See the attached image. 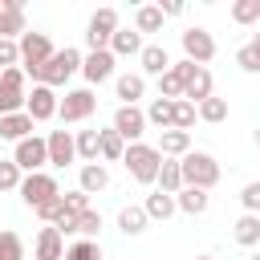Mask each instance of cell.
<instances>
[{"mask_svg":"<svg viewBox=\"0 0 260 260\" xmlns=\"http://www.w3.org/2000/svg\"><path fill=\"white\" fill-rule=\"evenodd\" d=\"M179 171H183V187H199V191L215 187V179H219V162L203 150H187L179 158Z\"/></svg>","mask_w":260,"mask_h":260,"instance_id":"obj_1","label":"cell"},{"mask_svg":"<svg viewBox=\"0 0 260 260\" xmlns=\"http://www.w3.org/2000/svg\"><path fill=\"white\" fill-rule=\"evenodd\" d=\"M122 162H126V171H130L138 183H154V179H158V167H162V154H158L154 146H146V142H130L126 154H122Z\"/></svg>","mask_w":260,"mask_h":260,"instance_id":"obj_2","label":"cell"},{"mask_svg":"<svg viewBox=\"0 0 260 260\" xmlns=\"http://www.w3.org/2000/svg\"><path fill=\"white\" fill-rule=\"evenodd\" d=\"M77 69H81V53H77V49H61V53H53L41 69H32V77H37V85H49V89H53V85H61L69 73H77Z\"/></svg>","mask_w":260,"mask_h":260,"instance_id":"obj_3","label":"cell"},{"mask_svg":"<svg viewBox=\"0 0 260 260\" xmlns=\"http://www.w3.org/2000/svg\"><path fill=\"white\" fill-rule=\"evenodd\" d=\"M20 199H24L32 211H37V207H45V203H53V199H61L57 179H53V175H45V171H37V175L20 179Z\"/></svg>","mask_w":260,"mask_h":260,"instance_id":"obj_4","label":"cell"},{"mask_svg":"<svg viewBox=\"0 0 260 260\" xmlns=\"http://www.w3.org/2000/svg\"><path fill=\"white\" fill-rule=\"evenodd\" d=\"M24 106V69H0V118L20 114Z\"/></svg>","mask_w":260,"mask_h":260,"instance_id":"obj_5","label":"cell"},{"mask_svg":"<svg viewBox=\"0 0 260 260\" xmlns=\"http://www.w3.org/2000/svg\"><path fill=\"white\" fill-rule=\"evenodd\" d=\"M114 32H118V12H114V8H98V12L89 16V28H85V41H89V49L98 53V49H110V41H114Z\"/></svg>","mask_w":260,"mask_h":260,"instance_id":"obj_6","label":"cell"},{"mask_svg":"<svg viewBox=\"0 0 260 260\" xmlns=\"http://www.w3.org/2000/svg\"><path fill=\"white\" fill-rule=\"evenodd\" d=\"M16 49H20V61H24V73H32V69H41L49 57H53V45H49V37L45 32H24L20 41H16Z\"/></svg>","mask_w":260,"mask_h":260,"instance_id":"obj_7","label":"cell"},{"mask_svg":"<svg viewBox=\"0 0 260 260\" xmlns=\"http://www.w3.org/2000/svg\"><path fill=\"white\" fill-rule=\"evenodd\" d=\"M93 106H98L93 89H69V93L57 102V114H61V122H81V118L93 114Z\"/></svg>","mask_w":260,"mask_h":260,"instance_id":"obj_8","label":"cell"},{"mask_svg":"<svg viewBox=\"0 0 260 260\" xmlns=\"http://www.w3.org/2000/svg\"><path fill=\"white\" fill-rule=\"evenodd\" d=\"M12 162L20 167V171H28V175H37L45 162H49V146H45V138H37V134H28L24 142H16V154H12Z\"/></svg>","mask_w":260,"mask_h":260,"instance_id":"obj_9","label":"cell"},{"mask_svg":"<svg viewBox=\"0 0 260 260\" xmlns=\"http://www.w3.org/2000/svg\"><path fill=\"white\" fill-rule=\"evenodd\" d=\"M179 41H183L187 61H195V65H203V61H211V57H215V41H211V32H207V28H199V24H195V28H187Z\"/></svg>","mask_w":260,"mask_h":260,"instance_id":"obj_10","label":"cell"},{"mask_svg":"<svg viewBox=\"0 0 260 260\" xmlns=\"http://www.w3.org/2000/svg\"><path fill=\"white\" fill-rule=\"evenodd\" d=\"M24 114L32 122H49L57 114V93L49 85H32V93H24Z\"/></svg>","mask_w":260,"mask_h":260,"instance_id":"obj_11","label":"cell"},{"mask_svg":"<svg viewBox=\"0 0 260 260\" xmlns=\"http://www.w3.org/2000/svg\"><path fill=\"white\" fill-rule=\"evenodd\" d=\"M114 130L122 134V142H126V138L138 142L142 130H146V114H142L138 106H118V114H114Z\"/></svg>","mask_w":260,"mask_h":260,"instance_id":"obj_12","label":"cell"},{"mask_svg":"<svg viewBox=\"0 0 260 260\" xmlns=\"http://www.w3.org/2000/svg\"><path fill=\"white\" fill-rule=\"evenodd\" d=\"M45 146H49V162H53V167H65V162L77 158V146H73V134H69V130H53V134L45 138Z\"/></svg>","mask_w":260,"mask_h":260,"instance_id":"obj_13","label":"cell"},{"mask_svg":"<svg viewBox=\"0 0 260 260\" xmlns=\"http://www.w3.org/2000/svg\"><path fill=\"white\" fill-rule=\"evenodd\" d=\"M81 73H85V81H106L110 73H114V53L110 49H98V53H89L85 61H81Z\"/></svg>","mask_w":260,"mask_h":260,"instance_id":"obj_14","label":"cell"},{"mask_svg":"<svg viewBox=\"0 0 260 260\" xmlns=\"http://www.w3.org/2000/svg\"><path fill=\"white\" fill-rule=\"evenodd\" d=\"M37 260H65V240L53 223L41 228V236H37Z\"/></svg>","mask_w":260,"mask_h":260,"instance_id":"obj_15","label":"cell"},{"mask_svg":"<svg viewBox=\"0 0 260 260\" xmlns=\"http://www.w3.org/2000/svg\"><path fill=\"white\" fill-rule=\"evenodd\" d=\"M207 98H211V73L199 65V69L187 77V85H183V102L195 106V102H207Z\"/></svg>","mask_w":260,"mask_h":260,"instance_id":"obj_16","label":"cell"},{"mask_svg":"<svg viewBox=\"0 0 260 260\" xmlns=\"http://www.w3.org/2000/svg\"><path fill=\"white\" fill-rule=\"evenodd\" d=\"M24 37L28 28H24V8L16 4V0H8V8L0 12V41H12V37Z\"/></svg>","mask_w":260,"mask_h":260,"instance_id":"obj_17","label":"cell"},{"mask_svg":"<svg viewBox=\"0 0 260 260\" xmlns=\"http://www.w3.org/2000/svg\"><path fill=\"white\" fill-rule=\"evenodd\" d=\"M154 150H158L162 158H171V154H187V150H191V134H187V130H162Z\"/></svg>","mask_w":260,"mask_h":260,"instance_id":"obj_18","label":"cell"},{"mask_svg":"<svg viewBox=\"0 0 260 260\" xmlns=\"http://www.w3.org/2000/svg\"><path fill=\"white\" fill-rule=\"evenodd\" d=\"M28 134H32V118H28V114H8V118H0V138L24 142Z\"/></svg>","mask_w":260,"mask_h":260,"instance_id":"obj_19","label":"cell"},{"mask_svg":"<svg viewBox=\"0 0 260 260\" xmlns=\"http://www.w3.org/2000/svg\"><path fill=\"white\" fill-rule=\"evenodd\" d=\"M154 183H158V191H162V195H179V191H183V171H179V162H175V158H162V167H158V179H154Z\"/></svg>","mask_w":260,"mask_h":260,"instance_id":"obj_20","label":"cell"},{"mask_svg":"<svg viewBox=\"0 0 260 260\" xmlns=\"http://www.w3.org/2000/svg\"><path fill=\"white\" fill-rule=\"evenodd\" d=\"M175 207L187 211V215H203V211H207V191H199V187H183V191L175 195Z\"/></svg>","mask_w":260,"mask_h":260,"instance_id":"obj_21","label":"cell"},{"mask_svg":"<svg viewBox=\"0 0 260 260\" xmlns=\"http://www.w3.org/2000/svg\"><path fill=\"white\" fill-rule=\"evenodd\" d=\"M142 211H146V219H171L179 207H175V195H162V191H154V195H146Z\"/></svg>","mask_w":260,"mask_h":260,"instance_id":"obj_22","label":"cell"},{"mask_svg":"<svg viewBox=\"0 0 260 260\" xmlns=\"http://www.w3.org/2000/svg\"><path fill=\"white\" fill-rule=\"evenodd\" d=\"M138 57H142V69H146V73H154V77H162V73L171 69V57H167V49H162V45H146Z\"/></svg>","mask_w":260,"mask_h":260,"instance_id":"obj_23","label":"cell"},{"mask_svg":"<svg viewBox=\"0 0 260 260\" xmlns=\"http://www.w3.org/2000/svg\"><path fill=\"white\" fill-rule=\"evenodd\" d=\"M106 183H110V171H106L102 162H85V167H81V191H85V195L102 191Z\"/></svg>","mask_w":260,"mask_h":260,"instance_id":"obj_24","label":"cell"},{"mask_svg":"<svg viewBox=\"0 0 260 260\" xmlns=\"http://www.w3.org/2000/svg\"><path fill=\"white\" fill-rule=\"evenodd\" d=\"M142 93H146V81H142L138 73H126V77H118V98H122V106H134Z\"/></svg>","mask_w":260,"mask_h":260,"instance_id":"obj_25","label":"cell"},{"mask_svg":"<svg viewBox=\"0 0 260 260\" xmlns=\"http://www.w3.org/2000/svg\"><path fill=\"white\" fill-rule=\"evenodd\" d=\"M73 146H77V154H81L85 162H98V154H102V138H98V130H77Z\"/></svg>","mask_w":260,"mask_h":260,"instance_id":"obj_26","label":"cell"},{"mask_svg":"<svg viewBox=\"0 0 260 260\" xmlns=\"http://www.w3.org/2000/svg\"><path fill=\"white\" fill-rule=\"evenodd\" d=\"M118 228H122L126 236H142V232H146V211H142V207H122V211H118Z\"/></svg>","mask_w":260,"mask_h":260,"instance_id":"obj_27","label":"cell"},{"mask_svg":"<svg viewBox=\"0 0 260 260\" xmlns=\"http://www.w3.org/2000/svg\"><path fill=\"white\" fill-rule=\"evenodd\" d=\"M134 24H138V32H158V28H162V12H158V4H142V8L134 12Z\"/></svg>","mask_w":260,"mask_h":260,"instance_id":"obj_28","label":"cell"},{"mask_svg":"<svg viewBox=\"0 0 260 260\" xmlns=\"http://www.w3.org/2000/svg\"><path fill=\"white\" fill-rule=\"evenodd\" d=\"M110 53H142V37L130 32V28H118L114 41H110Z\"/></svg>","mask_w":260,"mask_h":260,"instance_id":"obj_29","label":"cell"},{"mask_svg":"<svg viewBox=\"0 0 260 260\" xmlns=\"http://www.w3.org/2000/svg\"><path fill=\"white\" fill-rule=\"evenodd\" d=\"M256 240H260V219H256V215H240V223H236V244L252 248Z\"/></svg>","mask_w":260,"mask_h":260,"instance_id":"obj_30","label":"cell"},{"mask_svg":"<svg viewBox=\"0 0 260 260\" xmlns=\"http://www.w3.org/2000/svg\"><path fill=\"white\" fill-rule=\"evenodd\" d=\"M158 98H167V102H179V98H183V77H179L175 69H167V73L158 77Z\"/></svg>","mask_w":260,"mask_h":260,"instance_id":"obj_31","label":"cell"},{"mask_svg":"<svg viewBox=\"0 0 260 260\" xmlns=\"http://www.w3.org/2000/svg\"><path fill=\"white\" fill-rule=\"evenodd\" d=\"M195 114H199L203 122H223V118H228V102L211 93L207 102H199V110H195Z\"/></svg>","mask_w":260,"mask_h":260,"instance_id":"obj_32","label":"cell"},{"mask_svg":"<svg viewBox=\"0 0 260 260\" xmlns=\"http://www.w3.org/2000/svg\"><path fill=\"white\" fill-rule=\"evenodd\" d=\"M171 106H175V102H167V98H154V102L146 106V122H154V126L171 130Z\"/></svg>","mask_w":260,"mask_h":260,"instance_id":"obj_33","label":"cell"},{"mask_svg":"<svg viewBox=\"0 0 260 260\" xmlns=\"http://www.w3.org/2000/svg\"><path fill=\"white\" fill-rule=\"evenodd\" d=\"M187 126H195V106L179 98V102L171 106V130H187Z\"/></svg>","mask_w":260,"mask_h":260,"instance_id":"obj_34","label":"cell"},{"mask_svg":"<svg viewBox=\"0 0 260 260\" xmlns=\"http://www.w3.org/2000/svg\"><path fill=\"white\" fill-rule=\"evenodd\" d=\"M98 138H102V158H122L126 154V142H122L118 130H98Z\"/></svg>","mask_w":260,"mask_h":260,"instance_id":"obj_35","label":"cell"},{"mask_svg":"<svg viewBox=\"0 0 260 260\" xmlns=\"http://www.w3.org/2000/svg\"><path fill=\"white\" fill-rule=\"evenodd\" d=\"M232 20L236 24H256L260 20V0H236L232 4Z\"/></svg>","mask_w":260,"mask_h":260,"instance_id":"obj_36","label":"cell"},{"mask_svg":"<svg viewBox=\"0 0 260 260\" xmlns=\"http://www.w3.org/2000/svg\"><path fill=\"white\" fill-rule=\"evenodd\" d=\"M236 61H240V69H248V73H256V69H260V32H256L240 53H236Z\"/></svg>","mask_w":260,"mask_h":260,"instance_id":"obj_37","label":"cell"},{"mask_svg":"<svg viewBox=\"0 0 260 260\" xmlns=\"http://www.w3.org/2000/svg\"><path fill=\"white\" fill-rule=\"evenodd\" d=\"M0 191H20V167L12 158H0Z\"/></svg>","mask_w":260,"mask_h":260,"instance_id":"obj_38","label":"cell"},{"mask_svg":"<svg viewBox=\"0 0 260 260\" xmlns=\"http://www.w3.org/2000/svg\"><path fill=\"white\" fill-rule=\"evenodd\" d=\"M65 260H102V248H98L93 240H77V244L65 252Z\"/></svg>","mask_w":260,"mask_h":260,"instance_id":"obj_39","label":"cell"},{"mask_svg":"<svg viewBox=\"0 0 260 260\" xmlns=\"http://www.w3.org/2000/svg\"><path fill=\"white\" fill-rule=\"evenodd\" d=\"M24 248H20V236L16 232H0V260H20Z\"/></svg>","mask_w":260,"mask_h":260,"instance_id":"obj_40","label":"cell"},{"mask_svg":"<svg viewBox=\"0 0 260 260\" xmlns=\"http://www.w3.org/2000/svg\"><path fill=\"white\" fill-rule=\"evenodd\" d=\"M61 203H65V211H73V215H81V211H89V195L77 187V191H69V195H61Z\"/></svg>","mask_w":260,"mask_h":260,"instance_id":"obj_41","label":"cell"},{"mask_svg":"<svg viewBox=\"0 0 260 260\" xmlns=\"http://www.w3.org/2000/svg\"><path fill=\"white\" fill-rule=\"evenodd\" d=\"M98 228H102V215H98V211H93V207H89V211H81V215H77V236H93V232H98Z\"/></svg>","mask_w":260,"mask_h":260,"instance_id":"obj_42","label":"cell"},{"mask_svg":"<svg viewBox=\"0 0 260 260\" xmlns=\"http://www.w3.org/2000/svg\"><path fill=\"white\" fill-rule=\"evenodd\" d=\"M240 203L248 207V215H256V211H260V183H248V187L240 191Z\"/></svg>","mask_w":260,"mask_h":260,"instance_id":"obj_43","label":"cell"},{"mask_svg":"<svg viewBox=\"0 0 260 260\" xmlns=\"http://www.w3.org/2000/svg\"><path fill=\"white\" fill-rule=\"evenodd\" d=\"M20 61V49H16V41H0V65L4 69H12Z\"/></svg>","mask_w":260,"mask_h":260,"instance_id":"obj_44","label":"cell"},{"mask_svg":"<svg viewBox=\"0 0 260 260\" xmlns=\"http://www.w3.org/2000/svg\"><path fill=\"white\" fill-rule=\"evenodd\" d=\"M4 8H8V0H0V12H4Z\"/></svg>","mask_w":260,"mask_h":260,"instance_id":"obj_45","label":"cell"},{"mask_svg":"<svg viewBox=\"0 0 260 260\" xmlns=\"http://www.w3.org/2000/svg\"><path fill=\"white\" fill-rule=\"evenodd\" d=\"M195 260H211V256H195Z\"/></svg>","mask_w":260,"mask_h":260,"instance_id":"obj_46","label":"cell"},{"mask_svg":"<svg viewBox=\"0 0 260 260\" xmlns=\"http://www.w3.org/2000/svg\"><path fill=\"white\" fill-rule=\"evenodd\" d=\"M256 142H260V130H256Z\"/></svg>","mask_w":260,"mask_h":260,"instance_id":"obj_47","label":"cell"},{"mask_svg":"<svg viewBox=\"0 0 260 260\" xmlns=\"http://www.w3.org/2000/svg\"><path fill=\"white\" fill-rule=\"evenodd\" d=\"M252 260H260V256H252Z\"/></svg>","mask_w":260,"mask_h":260,"instance_id":"obj_48","label":"cell"}]
</instances>
